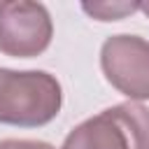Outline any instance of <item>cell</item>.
<instances>
[{
  "mask_svg": "<svg viewBox=\"0 0 149 149\" xmlns=\"http://www.w3.org/2000/svg\"><path fill=\"white\" fill-rule=\"evenodd\" d=\"M61 149H149V109L119 102L74 126Z\"/></svg>",
  "mask_w": 149,
  "mask_h": 149,
  "instance_id": "obj_2",
  "label": "cell"
},
{
  "mask_svg": "<svg viewBox=\"0 0 149 149\" xmlns=\"http://www.w3.org/2000/svg\"><path fill=\"white\" fill-rule=\"evenodd\" d=\"M61 105L63 88L54 74L0 68V123L40 128L58 116Z\"/></svg>",
  "mask_w": 149,
  "mask_h": 149,
  "instance_id": "obj_1",
  "label": "cell"
},
{
  "mask_svg": "<svg viewBox=\"0 0 149 149\" xmlns=\"http://www.w3.org/2000/svg\"><path fill=\"white\" fill-rule=\"evenodd\" d=\"M0 149H56L49 142L42 140H16V137H7L0 140Z\"/></svg>",
  "mask_w": 149,
  "mask_h": 149,
  "instance_id": "obj_6",
  "label": "cell"
},
{
  "mask_svg": "<svg viewBox=\"0 0 149 149\" xmlns=\"http://www.w3.org/2000/svg\"><path fill=\"white\" fill-rule=\"evenodd\" d=\"M51 37L54 21L42 2H0V54L12 58H33L49 49Z\"/></svg>",
  "mask_w": 149,
  "mask_h": 149,
  "instance_id": "obj_3",
  "label": "cell"
},
{
  "mask_svg": "<svg viewBox=\"0 0 149 149\" xmlns=\"http://www.w3.org/2000/svg\"><path fill=\"white\" fill-rule=\"evenodd\" d=\"M105 79L130 102L149 100V42L140 35H112L100 47Z\"/></svg>",
  "mask_w": 149,
  "mask_h": 149,
  "instance_id": "obj_4",
  "label": "cell"
},
{
  "mask_svg": "<svg viewBox=\"0 0 149 149\" xmlns=\"http://www.w3.org/2000/svg\"><path fill=\"white\" fill-rule=\"evenodd\" d=\"M81 9L95 21H119L140 9V2H84Z\"/></svg>",
  "mask_w": 149,
  "mask_h": 149,
  "instance_id": "obj_5",
  "label": "cell"
}]
</instances>
